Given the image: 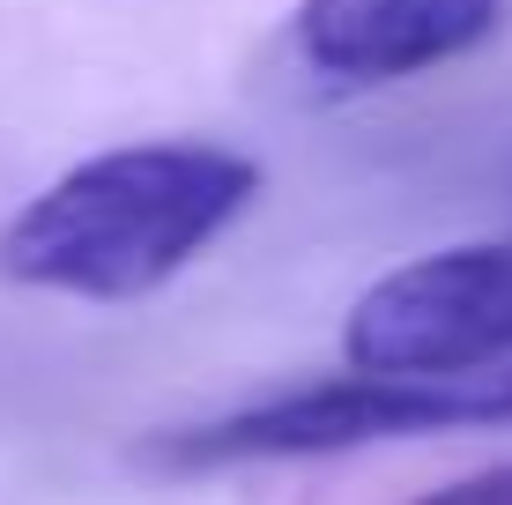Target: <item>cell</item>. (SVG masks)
<instances>
[{
    "label": "cell",
    "instance_id": "277c9868",
    "mask_svg": "<svg viewBox=\"0 0 512 505\" xmlns=\"http://www.w3.org/2000/svg\"><path fill=\"white\" fill-rule=\"evenodd\" d=\"M505 0H297L290 52L334 90H379L490 45Z\"/></svg>",
    "mask_w": 512,
    "mask_h": 505
},
{
    "label": "cell",
    "instance_id": "7a4b0ae2",
    "mask_svg": "<svg viewBox=\"0 0 512 505\" xmlns=\"http://www.w3.org/2000/svg\"><path fill=\"white\" fill-rule=\"evenodd\" d=\"M512 424V364L483 372H349L320 387L245 402L208 424L156 431L141 446L149 468L171 476H216L245 461H320L349 446H386V439H438V431H490Z\"/></svg>",
    "mask_w": 512,
    "mask_h": 505
},
{
    "label": "cell",
    "instance_id": "6da1fadb",
    "mask_svg": "<svg viewBox=\"0 0 512 505\" xmlns=\"http://www.w3.org/2000/svg\"><path fill=\"white\" fill-rule=\"evenodd\" d=\"M260 164L208 142H134L60 171L0 231V275L52 298L127 305L164 290L253 208Z\"/></svg>",
    "mask_w": 512,
    "mask_h": 505
},
{
    "label": "cell",
    "instance_id": "3957f363",
    "mask_svg": "<svg viewBox=\"0 0 512 505\" xmlns=\"http://www.w3.org/2000/svg\"><path fill=\"white\" fill-rule=\"evenodd\" d=\"M349 372H483L512 364V238L446 246L379 275L342 327Z\"/></svg>",
    "mask_w": 512,
    "mask_h": 505
},
{
    "label": "cell",
    "instance_id": "5b68a950",
    "mask_svg": "<svg viewBox=\"0 0 512 505\" xmlns=\"http://www.w3.org/2000/svg\"><path fill=\"white\" fill-rule=\"evenodd\" d=\"M416 505H512V461L475 468V476L446 483V491H431V498H416Z\"/></svg>",
    "mask_w": 512,
    "mask_h": 505
}]
</instances>
